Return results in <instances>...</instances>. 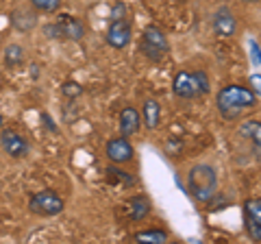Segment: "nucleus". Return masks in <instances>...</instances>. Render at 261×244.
Listing matches in <instances>:
<instances>
[{
  "label": "nucleus",
  "instance_id": "7ed1b4c3",
  "mask_svg": "<svg viewBox=\"0 0 261 244\" xmlns=\"http://www.w3.org/2000/svg\"><path fill=\"white\" fill-rule=\"evenodd\" d=\"M187 188L198 203H211L218 194V173L209 164H196L187 177Z\"/></svg>",
  "mask_w": 261,
  "mask_h": 244
},
{
  "label": "nucleus",
  "instance_id": "aec40b11",
  "mask_svg": "<svg viewBox=\"0 0 261 244\" xmlns=\"http://www.w3.org/2000/svg\"><path fill=\"white\" fill-rule=\"evenodd\" d=\"M29 3L39 13H57L61 9V0H29Z\"/></svg>",
  "mask_w": 261,
  "mask_h": 244
},
{
  "label": "nucleus",
  "instance_id": "4be33fe9",
  "mask_svg": "<svg viewBox=\"0 0 261 244\" xmlns=\"http://www.w3.org/2000/svg\"><path fill=\"white\" fill-rule=\"evenodd\" d=\"M128 15V7L124 3H116V7L111 9V20H122Z\"/></svg>",
  "mask_w": 261,
  "mask_h": 244
},
{
  "label": "nucleus",
  "instance_id": "f8f14e48",
  "mask_svg": "<svg viewBox=\"0 0 261 244\" xmlns=\"http://www.w3.org/2000/svg\"><path fill=\"white\" fill-rule=\"evenodd\" d=\"M142 129V118H140V111L135 107H124L120 111V133L124 137H130L135 135L137 131Z\"/></svg>",
  "mask_w": 261,
  "mask_h": 244
},
{
  "label": "nucleus",
  "instance_id": "f3484780",
  "mask_svg": "<svg viewBox=\"0 0 261 244\" xmlns=\"http://www.w3.org/2000/svg\"><path fill=\"white\" fill-rule=\"evenodd\" d=\"M24 61V48L20 44H9L5 48V66L7 68H20Z\"/></svg>",
  "mask_w": 261,
  "mask_h": 244
},
{
  "label": "nucleus",
  "instance_id": "2eb2a0df",
  "mask_svg": "<svg viewBox=\"0 0 261 244\" xmlns=\"http://www.w3.org/2000/svg\"><path fill=\"white\" fill-rule=\"evenodd\" d=\"M150 209H152V201L146 197V194H135V197L128 199V216H130V221H135V223L144 221V218L150 214Z\"/></svg>",
  "mask_w": 261,
  "mask_h": 244
},
{
  "label": "nucleus",
  "instance_id": "5701e85b",
  "mask_svg": "<svg viewBox=\"0 0 261 244\" xmlns=\"http://www.w3.org/2000/svg\"><path fill=\"white\" fill-rule=\"evenodd\" d=\"M44 31H46V35H48V37H53V39H61V33H59V29H57V24H55V22H53V24H46Z\"/></svg>",
  "mask_w": 261,
  "mask_h": 244
},
{
  "label": "nucleus",
  "instance_id": "20e7f679",
  "mask_svg": "<svg viewBox=\"0 0 261 244\" xmlns=\"http://www.w3.org/2000/svg\"><path fill=\"white\" fill-rule=\"evenodd\" d=\"M140 48L144 57L152 63H159L163 57L170 53V42H168V35L157 27V24H148L142 33L140 39Z\"/></svg>",
  "mask_w": 261,
  "mask_h": 244
},
{
  "label": "nucleus",
  "instance_id": "f03ea898",
  "mask_svg": "<svg viewBox=\"0 0 261 244\" xmlns=\"http://www.w3.org/2000/svg\"><path fill=\"white\" fill-rule=\"evenodd\" d=\"M211 89V81L205 70H181L172 79V92L176 99L194 101L207 96Z\"/></svg>",
  "mask_w": 261,
  "mask_h": 244
},
{
  "label": "nucleus",
  "instance_id": "f257e3e1",
  "mask_svg": "<svg viewBox=\"0 0 261 244\" xmlns=\"http://www.w3.org/2000/svg\"><path fill=\"white\" fill-rule=\"evenodd\" d=\"M257 103H259V96L250 87L231 83V85H224L218 92L216 107L224 120H238L242 118L244 111L257 107Z\"/></svg>",
  "mask_w": 261,
  "mask_h": 244
},
{
  "label": "nucleus",
  "instance_id": "412c9836",
  "mask_svg": "<svg viewBox=\"0 0 261 244\" xmlns=\"http://www.w3.org/2000/svg\"><path fill=\"white\" fill-rule=\"evenodd\" d=\"M61 94L65 96V99H79L81 94H83V85L76 83V81H65V83L61 85Z\"/></svg>",
  "mask_w": 261,
  "mask_h": 244
},
{
  "label": "nucleus",
  "instance_id": "4468645a",
  "mask_svg": "<svg viewBox=\"0 0 261 244\" xmlns=\"http://www.w3.org/2000/svg\"><path fill=\"white\" fill-rule=\"evenodd\" d=\"M140 118H142V125L148 129V131H154V129L161 125V105L154 99H146L142 105Z\"/></svg>",
  "mask_w": 261,
  "mask_h": 244
},
{
  "label": "nucleus",
  "instance_id": "9d476101",
  "mask_svg": "<svg viewBox=\"0 0 261 244\" xmlns=\"http://www.w3.org/2000/svg\"><path fill=\"white\" fill-rule=\"evenodd\" d=\"M57 29H59L61 33V39H70V42H81V39H85V22L79 20L76 15H70V13H61L59 18H57Z\"/></svg>",
  "mask_w": 261,
  "mask_h": 244
},
{
  "label": "nucleus",
  "instance_id": "1a4fd4ad",
  "mask_svg": "<svg viewBox=\"0 0 261 244\" xmlns=\"http://www.w3.org/2000/svg\"><path fill=\"white\" fill-rule=\"evenodd\" d=\"M105 155L111 164H128L135 155L133 144L128 142V137L120 135V137H111V140L105 144Z\"/></svg>",
  "mask_w": 261,
  "mask_h": 244
},
{
  "label": "nucleus",
  "instance_id": "423d86ee",
  "mask_svg": "<svg viewBox=\"0 0 261 244\" xmlns=\"http://www.w3.org/2000/svg\"><path fill=\"white\" fill-rule=\"evenodd\" d=\"M105 39H107V44L113 51H124L130 44V39H133V20H128V18L111 20Z\"/></svg>",
  "mask_w": 261,
  "mask_h": 244
},
{
  "label": "nucleus",
  "instance_id": "0eeeda50",
  "mask_svg": "<svg viewBox=\"0 0 261 244\" xmlns=\"http://www.w3.org/2000/svg\"><path fill=\"white\" fill-rule=\"evenodd\" d=\"M244 225H246V233L252 242H261V199L252 197L244 201Z\"/></svg>",
  "mask_w": 261,
  "mask_h": 244
},
{
  "label": "nucleus",
  "instance_id": "a211bd4d",
  "mask_svg": "<svg viewBox=\"0 0 261 244\" xmlns=\"http://www.w3.org/2000/svg\"><path fill=\"white\" fill-rule=\"evenodd\" d=\"M244 137L255 142V157H259V137H261V122L259 120H248L244 122L242 131H240Z\"/></svg>",
  "mask_w": 261,
  "mask_h": 244
},
{
  "label": "nucleus",
  "instance_id": "dca6fc26",
  "mask_svg": "<svg viewBox=\"0 0 261 244\" xmlns=\"http://www.w3.org/2000/svg\"><path fill=\"white\" fill-rule=\"evenodd\" d=\"M135 242H150V244H163L168 242V231L163 229H144L133 235Z\"/></svg>",
  "mask_w": 261,
  "mask_h": 244
},
{
  "label": "nucleus",
  "instance_id": "a878e982",
  "mask_svg": "<svg viewBox=\"0 0 261 244\" xmlns=\"http://www.w3.org/2000/svg\"><path fill=\"white\" fill-rule=\"evenodd\" d=\"M5 127V118H3V113H0V129Z\"/></svg>",
  "mask_w": 261,
  "mask_h": 244
},
{
  "label": "nucleus",
  "instance_id": "9b49d317",
  "mask_svg": "<svg viewBox=\"0 0 261 244\" xmlns=\"http://www.w3.org/2000/svg\"><path fill=\"white\" fill-rule=\"evenodd\" d=\"M211 24H214V33L218 37H233L235 33H238V20H235L233 11L228 9L226 5L218 7L216 13H214V20H211Z\"/></svg>",
  "mask_w": 261,
  "mask_h": 244
},
{
  "label": "nucleus",
  "instance_id": "b1692460",
  "mask_svg": "<svg viewBox=\"0 0 261 244\" xmlns=\"http://www.w3.org/2000/svg\"><path fill=\"white\" fill-rule=\"evenodd\" d=\"M42 125H46L48 127V131H53V133H57V125L53 122V118H50V113H42Z\"/></svg>",
  "mask_w": 261,
  "mask_h": 244
},
{
  "label": "nucleus",
  "instance_id": "393cba45",
  "mask_svg": "<svg viewBox=\"0 0 261 244\" xmlns=\"http://www.w3.org/2000/svg\"><path fill=\"white\" fill-rule=\"evenodd\" d=\"M39 66H37V63H33V66H31V75H33V79H37V75H39V70H37Z\"/></svg>",
  "mask_w": 261,
  "mask_h": 244
},
{
  "label": "nucleus",
  "instance_id": "6e6552de",
  "mask_svg": "<svg viewBox=\"0 0 261 244\" xmlns=\"http://www.w3.org/2000/svg\"><path fill=\"white\" fill-rule=\"evenodd\" d=\"M0 146H3V151L13 159L27 157L31 151L29 140L22 133L15 131V129H3V133H0Z\"/></svg>",
  "mask_w": 261,
  "mask_h": 244
},
{
  "label": "nucleus",
  "instance_id": "39448f33",
  "mask_svg": "<svg viewBox=\"0 0 261 244\" xmlns=\"http://www.w3.org/2000/svg\"><path fill=\"white\" fill-rule=\"evenodd\" d=\"M63 207H65V203H63V199L55 190L35 192L29 199V211H31V214H35V216H42V218L59 216L63 211Z\"/></svg>",
  "mask_w": 261,
  "mask_h": 244
},
{
  "label": "nucleus",
  "instance_id": "6ab92c4d",
  "mask_svg": "<svg viewBox=\"0 0 261 244\" xmlns=\"http://www.w3.org/2000/svg\"><path fill=\"white\" fill-rule=\"evenodd\" d=\"M107 179H109L111 183H124L126 188L135 183V179L130 177L126 170H120V168H116V166H109V168H107Z\"/></svg>",
  "mask_w": 261,
  "mask_h": 244
},
{
  "label": "nucleus",
  "instance_id": "ddd939ff",
  "mask_svg": "<svg viewBox=\"0 0 261 244\" xmlns=\"http://www.w3.org/2000/svg\"><path fill=\"white\" fill-rule=\"evenodd\" d=\"M9 20H11V27L18 31V33H29V31H33L37 27V15L35 11H31V9H13L11 15H9Z\"/></svg>",
  "mask_w": 261,
  "mask_h": 244
}]
</instances>
